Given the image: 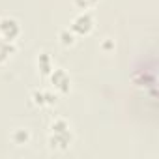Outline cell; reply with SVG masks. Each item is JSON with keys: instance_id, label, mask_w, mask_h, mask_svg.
<instances>
[{"instance_id": "obj_10", "label": "cell", "mask_w": 159, "mask_h": 159, "mask_svg": "<svg viewBox=\"0 0 159 159\" xmlns=\"http://www.w3.org/2000/svg\"><path fill=\"white\" fill-rule=\"evenodd\" d=\"M73 4L83 11H90L92 8H96L99 4V0H73Z\"/></svg>"}, {"instance_id": "obj_3", "label": "cell", "mask_w": 159, "mask_h": 159, "mask_svg": "<svg viewBox=\"0 0 159 159\" xmlns=\"http://www.w3.org/2000/svg\"><path fill=\"white\" fill-rule=\"evenodd\" d=\"M21 36V23L15 17L2 15L0 17V38H4L8 41H15Z\"/></svg>"}, {"instance_id": "obj_1", "label": "cell", "mask_w": 159, "mask_h": 159, "mask_svg": "<svg viewBox=\"0 0 159 159\" xmlns=\"http://www.w3.org/2000/svg\"><path fill=\"white\" fill-rule=\"evenodd\" d=\"M73 142V131L66 118H56L49 125V146L58 152H66Z\"/></svg>"}, {"instance_id": "obj_5", "label": "cell", "mask_w": 159, "mask_h": 159, "mask_svg": "<svg viewBox=\"0 0 159 159\" xmlns=\"http://www.w3.org/2000/svg\"><path fill=\"white\" fill-rule=\"evenodd\" d=\"M58 96L49 90H34L32 92V103L36 107H52L56 103Z\"/></svg>"}, {"instance_id": "obj_4", "label": "cell", "mask_w": 159, "mask_h": 159, "mask_svg": "<svg viewBox=\"0 0 159 159\" xmlns=\"http://www.w3.org/2000/svg\"><path fill=\"white\" fill-rule=\"evenodd\" d=\"M49 81L52 84V88L58 92V94H67L71 90V77L66 69L62 67H54L49 75Z\"/></svg>"}, {"instance_id": "obj_8", "label": "cell", "mask_w": 159, "mask_h": 159, "mask_svg": "<svg viewBox=\"0 0 159 159\" xmlns=\"http://www.w3.org/2000/svg\"><path fill=\"white\" fill-rule=\"evenodd\" d=\"M11 140H13V144H17V146L28 144V142H30V131L25 129V127H19V129H15V131L11 133Z\"/></svg>"}, {"instance_id": "obj_7", "label": "cell", "mask_w": 159, "mask_h": 159, "mask_svg": "<svg viewBox=\"0 0 159 159\" xmlns=\"http://www.w3.org/2000/svg\"><path fill=\"white\" fill-rule=\"evenodd\" d=\"M54 69V64H52V58L49 52H39L38 56V71L41 77H49L51 71Z\"/></svg>"}, {"instance_id": "obj_2", "label": "cell", "mask_w": 159, "mask_h": 159, "mask_svg": "<svg viewBox=\"0 0 159 159\" xmlns=\"http://www.w3.org/2000/svg\"><path fill=\"white\" fill-rule=\"evenodd\" d=\"M96 26V21H94V15L90 11H81L73 21H71V26L69 30L75 34V36H90L92 30Z\"/></svg>"}, {"instance_id": "obj_9", "label": "cell", "mask_w": 159, "mask_h": 159, "mask_svg": "<svg viewBox=\"0 0 159 159\" xmlns=\"http://www.w3.org/2000/svg\"><path fill=\"white\" fill-rule=\"evenodd\" d=\"M75 34L69 30V28H64V30H60V34H58V39H60V43L64 45V47H73L75 45Z\"/></svg>"}, {"instance_id": "obj_6", "label": "cell", "mask_w": 159, "mask_h": 159, "mask_svg": "<svg viewBox=\"0 0 159 159\" xmlns=\"http://www.w3.org/2000/svg\"><path fill=\"white\" fill-rule=\"evenodd\" d=\"M15 52H17L15 41H8L4 38H0V66H4Z\"/></svg>"}]
</instances>
